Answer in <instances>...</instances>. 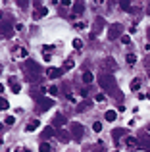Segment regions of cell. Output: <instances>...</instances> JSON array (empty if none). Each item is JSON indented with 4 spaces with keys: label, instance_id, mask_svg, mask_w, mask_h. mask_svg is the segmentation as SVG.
Returning a JSON list of instances; mask_svg holds the SVG:
<instances>
[{
    "label": "cell",
    "instance_id": "1",
    "mask_svg": "<svg viewBox=\"0 0 150 152\" xmlns=\"http://www.w3.org/2000/svg\"><path fill=\"white\" fill-rule=\"evenodd\" d=\"M98 83H100V87L104 91H108L112 96H117L121 100V93H119V89H117V83H116V77H114V75L100 73V75H98Z\"/></svg>",
    "mask_w": 150,
    "mask_h": 152
},
{
    "label": "cell",
    "instance_id": "2",
    "mask_svg": "<svg viewBox=\"0 0 150 152\" xmlns=\"http://www.w3.org/2000/svg\"><path fill=\"white\" fill-rule=\"evenodd\" d=\"M23 75L27 81H37L41 77V66L33 60H25L23 62Z\"/></svg>",
    "mask_w": 150,
    "mask_h": 152
},
{
    "label": "cell",
    "instance_id": "3",
    "mask_svg": "<svg viewBox=\"0 0 150 152\" xmlns=\"http://www.w3.org/2000/svg\"><path fill=\"white\" fill-rule=\"evenodd\" d=\"M69 131H71V137L75 141H81V139L85 137V127H83L79 121H73L71 125H69Z\"/></svg>",
    "mask_w": 150,
    "mask_h": 152
},
{
    "label": "cell",
    "instance_id": "4",
    "mask_svg": "<svg viewBox=\"0 0 150 152\" xmlns=\"http://www.w3.org/2000/svg\"><path fill=\"white\" fill-rule=\"evenodd\" d=\"M121 29H123V27H121L119 23H112V25L108 27V39H110V41H114V39L121 37Z\"/></svg>",
    "mask_w": 150,
    "mask_h": 152
},
{
    "label": "cell",
    "instance_id": "5",
    "mask_svg": "<svg viewBox=\"0 0 150 152\" xmlns=\"http://www.w3.org/2000/svg\"><path fill=\"white\" fill-rule=\"evenodd\" d=\"M139 148H141V150H146V152H150V135L143 133V135L139 137Z\"/></svg>",
    "mask_w": 150,
    "mask_h": 152
},
{
    "label": "cell",
    "instance_id": "6",
    "mask_svg": "<svg viewBox=\"0 0 150 152\" xmlns=\"http://www.w3.org/2000/svg\"><path fill=\"white\" fill-rule=\"evenodd\" d=\"M2 37L4 39H12L14 37V29H12V25L6 21V19H2Z\"/></svg>",
    "mask_w": 150,
    "mask_h": 152
},
{
    "label": "cell",
    "instance_id": "7",
    "mask_svg": "<svg viewBox=\"0 0 150 152\" xmlns=\"http://www.w3.org/2000/svg\"><path fill=\"white\" fill-rule=\"evenodd\" d=\"M62 73H64V69H60V67H48L46 69V77H50V79L62 77Z\"/></svg>",
    "mask_w": 150,
    "mask_h": 152
},
{
    "label": "cell",
    "instance_id": "8",
    "mask_svg": "<svg viewBox=\"0 0 150 152\" xmlns=\"http://www.w3.org/2000/svg\"><path fill=\"white\" fill-rule=\"evenodd\" d=\"M39 106H41V112H48L50 108L54 106V100L52 98H42V100L39 102Z\"/></svg>",
    "mask_w": 150,
    "mask_h": 152
},
{
    "label": "cell",
    "instance_id": "9",
    "mask_svg": "<svg viewBox=\"0 0 150 152\" xmlns=\"http://www.w3.org/2000/svg\"><path fill=\"white\" fill-rule=\"evenodd\" d=\"M52 121H54V125H52V127H56V129H62V127L66 125V115H62V114H56V118H54Z\"/></svg>",
    "mask_w": 150,
    "mask_h": 152
},
{
    "label": "cell",
    "instance_id": "10",
    "mask_svg": "<svg viewBox=\"0 0 150 152\" xmlns=\"http://www.w3.org/2000/svg\"><path fill=\"white\" fill-rule=\"evenodd\" d=\"M56 137L60 139L62 142H68L71 135H69V133H68V131H66V129H58V131H56Z\"/></svg>",
    "mask_w": 150,
    "mask_h": 152
},
{
    "label": "cell",
    "instance_id": "11",
    "mask_svg": "<svg viewBox=\"0 0 150 152\" xmlns=\"http://www.w3.org/2000/svg\"><path fill=\"white\" fill-rule=\"evenodd\" d=\"M123 135H127V131H125V129H114V131H112V139H114L116 142L119 141Z\"/></svg>",
    "mask_w": 150,
    "mask_h": 152
},
{
    "label": "cell",
    "instance_id": "12",
    "mask_svg": "<svg viewBox=\"0 0 150 152\" xmlns=\"http://www.w3.org/2000/svg\"><path fill=\"white\" fill-rule=\"evenodd\" d=\"M83 10H85V4L83 2H75L73 4V15H81Z\"/></svg>",
    "mask_w": 150,
    "mask_h": 152
},
{
    "label": "cell",
    "instance_id": "13",
    "mask_svg": "<svg viewBox=\"0 0 150 152\" xmlns=\"http://www.w3.org/2000/svg\"><path fill=\"white\" fill-rule=\"evenodd\" d=\"M46 14H48V10H46V8H37V12L33 14V18L35 19H42Z\"/></svg>",
    "mask_w": 150,
    "mask_h": 152
},
{
    "label": "cell",
    "instance_id": "14",
    "mask_svg": "<svg viewBox=\"0 0 150 152\" xmlns=\"http://www.w3.org/2000/svg\"><path fill=\"white\" fill-rule=\"evenodd\" d=\"M83 83H85V85H89V83H92V79H94V75L90 73V71H83Z\"/></svg>",
    "mask_w": 150,
    "mask_h": 152
},
{
    "label": "cell",
    "instance_id": "15",
    "mask_svg": "<svg viewBox=\"0 0 150 152\" xmlns=\"http://www.w3.org/2000/svg\"><path fill=\"white\" fill-rule=\"evenodd\" d=\"M39 123H41L39 119H33V121H29V123H27V127H25V131H29V133H31V131L39 129Z\"/></svg>",
    "mask_w": 150,
    "mask_h": 152
},
{
    "label": "cell",
    "instance_id": "16",
    "mask_svg": "<svg viewBox=\"0 0 150 152\" xmlns=\"http://www.w3.org/2000/svg\"><path fill=\"white\" fill-rule=\"evenodd\" d=\"M54 133H56V131H54V127H44V129H42V137H44V139H50Z\"/></svg>",
    "mask_w": 150,
    "mask_h": 152
},
{
    "label": "cell",
    "instance_id": "17",
    "mask_svg": "<svg viewBox=\"0 0 150 152\" xmlns=\"http://www.w3.org/2000/svg\"><path fill=\"white\" fill-rule=\"evenodd\" d=\"M102 25H104V19H102V18H96V19H94V27H96V29H94V33L92 35H90V37H96V31H98V27H102Z\"/></svg>",
    "mask_w": 150,
    "mask_h": 152
},
{
    "label": "cell",
    "instance_id": "18",
    "mask_svg": "<svg viewBox=\"0 0 150 152\" xmlns=\"http://www.w3.org/2000/svg\"><path fill=\"white\" fill-rule=\"evenodd\" d=\"M104 118H106V121H116V112H114V110H108L104 114Z\"/></svg>",
    "mask_w": 150,
    "mask_h": 152
},
{
    "label": "cell",
    "instance_id": "19",
    "mask_svg": "<svg viewBox=\"0 0 150 152\" xmlns=\"http://www.w3.org/2000/svg\"><path fill=\"white\" fill-rule=\"evenodd\" d=\"M125 62H127L129 66H133V64L137 62V56L135 54H127V56H125Z\"/></svg>",
    "mask_w": 150,
    "mask_h": 152
},
{
    "label": "cell",
    "instance_id": "20",
    "mask_svg": "<svg viewBox=\"0 0 150 152\" xmlns=\"http://www.w3.org/2000/svg\"><path fill=\"white\" fill-rule=\"evenodd\" d=\"M125 142H127L129 146H139V139H135V137H127Z\"/></svg>",
    "mask_w": 150,
    "mask_h": 152
},
{
    "label": "cell",
    "instance_id": "21",
    "mask_svg": "<svg viewBox=\"0 0 150 152\" xmlns=\"http://www.w3.org/2000/svg\"><path fill=\"white\" fill-rule=\"evenodd\" d=\"M141 89V79H133L131 81V91H139Z\"/></svg>",
    "mask_w": 150,
    "mask_h": 152
},
{
    "label": "cell",
    "instance_id": "22",
    "mask_svg": "<svg viewBox=\"0 0 150 152\" xmlns=\"http://www.w3.org/2000/svg\"><path fill=\"white\" fill-rule=\"evenodd\" d=\"M4 123H6V125H14L15 118H14V115H6V118H4Z\"/></svg>",
    "mask_w": 150,
    "mask_h": 152
},
{
    "label": "cell",
    "instance_id": "23",
    "mask_svg": "<svg viewBox=\"0 0 150 152\" xmlns=\"http://www.w3.org/2000/svg\"><path fill=\"white\" fill-rule=\"evenodd\" d=\"M15 54H17L19 58H27V50L25 48H15Z\"/></svg>",
    "mask_w": 150,
    "mask_h": 152
},
{
    "label": "cell",
    "instance_id": "24",
    "mask_svg": "<svg viewBox=\"0 0 150 152\" xmlns=\"http://www.w3.org/2000/svg\"><path fill=\"white\" fill-rule=\"evenodd\" d=\"M104 66L108 67V69H114V67H116V64L112 62V58H106V62H104Z\"/></svg>",
    "mask_w": 150,
    "mask_h": 152
},
{
    "label": "cell",
    "instance_id": "25",
    "mask_svg": "<svg viewBox=\"0 0 150 152\" xmlns=\"http://www.w3.org/2000/svg\"><path fill=\"white\" fill-rule=\"evenodd\" d=\"M81 46H83L81 39H75V41H73V48H75V50H81Z\"/></svg>",
    "mask_w": 150,
    "mask_h": 152
},
{
    "label": "cell",
    "instance_id": "26",
    "mask_svg": "<svg viewBox=\"0 0 150 152\" xmlns=\"http://www.w3.org/2000/svg\"><path fill=\"white\" fill-rule=\"evenodd\" d=\"M73 66H75V64H73V60H66V62H64V69H71Z\"/></svg>",
    "mask_w": 150,
    "mask_h": 152
},
{
    "label": "cell",
    "instance_id": "27",
    "mask_svg": "<svg viewBox=\"0 0 150 152\" xmlns=\"http://www.w3.org/2000/svg\"><path fill=\"white\" fill-rule=\"evenodd\" d=\"M0 108H2V110H8V108H10V102H8L6 98H2V100H0Z\"/></svg>",
    "mask_w": 150,
    "mask_h": 152
},
{
    "label": "cell",
    "instance_id": "28",
    "mask_svg": "<svg viewBox=\"0 0 150 152\" xmlns=\"http://www.w3.org/2000/svg\"><path fill=\"white\" fill-rule=\"evenodd\" d=\"M39 150H41V152H50V145H48V142H42Z\"/></svg>",
    "mask_w": 150,
    "mask_h": 152
},
{
    "label": "cell",
    "instance_id": "29",
    "mask_svg": "<svg viewBox=\"0 0 150 152\" xmlns=\"http://www.w3.org/2000/svg\"><path fill=\"white\" fill-rule=\"evenodd\" d=\"M46 93H48V94H52V96H56V94H58V89H56V87H48V91H46Z\"/></svg>",
    "mask_w": 150,
    "mask_h": 152
},
{
    "label": "cell",
    "instance_id": "30",
    "mask_svg": "<svg viewBox=\"0 0 150 152\" xmlns=\"http://www.w3.org/2000/svg\"><path fill=\"white\" fill-rule=\"evenodd\" d=\"M92 129H94V131H96V133H100V131H102V123H100V121H94V125H92Z\"/></svg>",
    "mask_w": 150,
    "mask_h": 152
},
{
    "label": "cell",
    "instance_id": "31",
    "mask_svg": "<svg viewBox=\"0 0 150 152\" xmlns=\"http://www.w3.org/2000/svg\"><path fill=\"white\" fill-rule=\"evenodd\" d=\"M89 106H90V102H83V104H79V106H77V110H79V112H83L85 108H89Z\"/></svg>",
    "mask_w": 150,
    "mask_h": 152
},
{
    "label": "cell",
    "instance_id": "32",
    "mask_svg": "<svg viewBox=\"0 0 150 152\" xmlns=\"http://www.w3.org/2000/svg\"><path fill=\"white\" fill-rule=\"evenodd\" d=\"M119 6H121V10H125V12H127L129 8H131V4H129V2H119Z\"/></svg>",
    "mask_w": 150,
    "mask_h": 152
},
{
    "label": "cell",
    "instance_id": "33",
    "mask_svg": "<svg viewBox=\"0 0 150 152\" xmlns=\"http://www.w3.org/2000/svg\"><path fill=\"white\" fill-rule=\"evenodd\" d=\"M121 42H123V45H129V42H131V37H127V35H123V37H121Z\"/></svg>",
    "mask_w": 150,
    "mask_h": 152
},
{
    "label": "cell",
    "instance_id": "34",
    "mask_svg": "<svg viewBox=\"0 0 150 152\" xmlns=\"http://www.w3.org/2000/svg\"><path fill=\"white\" fill-rule=\"evenodd\" d=\"M12 91H14V93H15V94H17V93H19V91H21V87H19V85H17V83H14V85H12Z\"/></svg>",
    "mask_w": 150,
    "mask_h": 152
},
{
    "label": "cell",
    "instance_id": "35",
    "mask_svg": "<svg viewBox=\"0 0 150 152\" xmlns=\"http://www.w3.org/2000/svg\"><path fill=\"white\" fill-rule=\"evenodd\" d=\"M52 48H54L52 45H44V46H42V50H44V54H48V52L52 50Z\"/></svg>",
    "mask_w": 150,
    "mask_h": 152
},
{
    "label": "cell",
    "instance_id": "36",
    "mask_svg": "<svg viewBox=\"0 0 150 152\" xmlns=\"http://www.w3.org/2000/svg\"><path fill=\"white\" fill-rule=\"evenodd\" d=\"M94 100H96V102H104L106 96H104V94H96V98H94Z\"/></svg>",
    "mask_w": 150,
    "mask_h": 152
},
{
    "label": "cell",
    "instance_id": "37",
    "mask_svg": "<svg viewBox=\"0 0 150 152\" xmlns=\"http://www.w3.org/2000/svg\"><path fill=\"white\" fill-rule=\"evenodd\" d=\"M75 29H79V31L85 29V23H75Z\"/></svg>",
    "mask_w": 150,
    "mask_h": 152
},
{
    "label": "cell",
    "instance_id": "38",
    "mask_svg": "<svg viewBox=\"0 0 150 152\" xmlns=\"http://www.w3.org/2000/svg\"><path fill=\"white\" fill-rule=\"evenodd\" d=\"M146 35H148V41H150V27L146 29Z\"/></svg>",
    "mask_w": 150,
    "mask_h": 152
},
{
    "label": "cell",
    "instance_id": "39",
    "mask_svg": "<svg viewBox=\"0 0 150 152\" xmlns=\"http://www.w3.org/2000/svg\"><path fill=\"white\" fill-rule=\"evenodd\" d=\"M148 131H150V125H148Z\"/></svg>",
    "mask_w": 150,
    "mask_h": 152
},
{
    "label": "cell",
    "instance_id": "40",
    "mask_svg": "<svg viewBox=\"0 0 150 152\" xmlns=\"http://www.w3.org/2000/svg\"><path fill=\"white\" fill-rule=\"evenodd\" d=\"M114 152H117V150H114Z\"/></svg>",
    "mask_w": 150,
    "mask_h": 152
},
{
    "label": "cell",
    "instance_id": "41",
    "mask_svg": "<svg viewBox=\"0 0 150 152\" xmlns=\"http://www.w3.org/2000/svg\"><path fill=\"white\" fill-rule=\"evenodd\" d=\"M21 152H25V150H21Z\"/></svg>",
    "mask_w": 150,
    "mask_h": 152
}]
</instances>
